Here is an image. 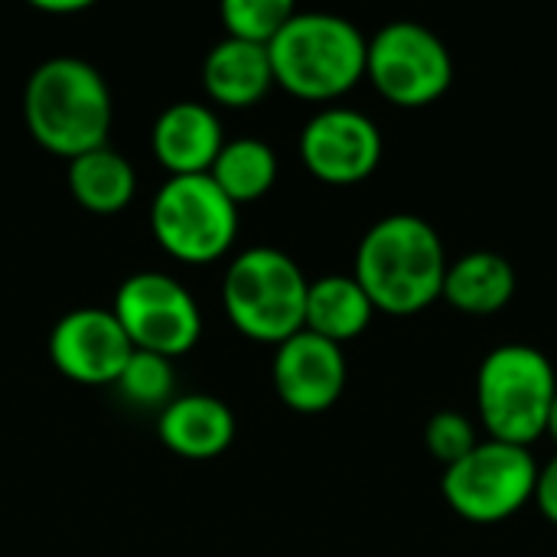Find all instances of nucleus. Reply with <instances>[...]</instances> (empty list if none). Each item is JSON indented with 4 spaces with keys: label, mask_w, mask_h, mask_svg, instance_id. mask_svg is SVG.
Here are the masks:
<instances>
[{
    "label": "nucleus",
    "mask_w": 557,
    "mask_h": 557,
    "mask_svg": "<svg viewBox=\"0 0 557 557\" xmlns=\"http://www.w3.org/2000/svg\"><path fill=\"white\" fill-rule=\"evenodd\" d=\"M476 444H480L476 424L460 411H437L424 428V447L437 463H444V470L463 460Z\"/></svg>",
    "instance_id": "4be33fe9"
},
{
    "label": "nucleus",
    "mask_w": 557,
    "mask_h": 557,
    "mask_svg": "<svg viewBox=\"0 0 557 557\" xmlns=\"http://www.w3.org/2000/svg\"><path fill=\"white\" fill-rule=\"evenodd\" d=\"M88 3H82V0H65V3H36V10H46V13H78V10H85Z\"/></svg>",
    "instance_id": "b1692460"
},
{
    "label": "nucleus",
    "mask_w": 557,
    "mask_h": 557,
    "mask_svg": "<svg viewBox=\"0 0 557 557\" xmlns=\"http://www.w3.org/2000/svg\"><path fill=\"white\" fill-rule=\"evenodd\" d=\"M117 395L134 408H157L163 411L176 398V372L173 362L153 352H131L127 366L114 382Z\"/></svg>",
    "instance_id": "aec40b11"
},
{
    "label": "nucleus",
    "mask_w": 557,
    "mask_h": 557,
    "mask_svg": "<svg viewBox=\"0 0 557 557\" xmlns=\"http://www.w3.org/2000/svg\"><path fill=\"white\" fill-rule=\"evenodd\" d=\"M297 150L307 173L320 183L356 186L382 163V131L369 114L330 104L304 124Z\"/></svg>",
    "instance_id": "9d476101"
},
{
    "label": "nucleus",
    "mask_w": 557,
    "mask_h": 557,
    "mask_svg": "<svg viewBox=\"0 0 557 557\" xmlns=\"http://www.w3.org/2000/svg\"><path fill=\"white\" fill-rule=\"evenodd\" d=\"M441 297L467 317H493L516 297V268L496 251H470L447 264Z\"/></svg>",
    "instance_id": "dca6fc26"
},
{
    "label": "nucleus",
    "mask_w": 557,
    "mask_h": 557,
    "mask_svg": "<svg viewBox=\"0 0 557 557\" xmlns=\"http://www.w3.org/2000/svg\"><path fill=\"white\" fill-rule=\"evenodd\" d=\"M307 287L310 281L290 255L281 248H248L225 268L222 310L245 339L277 349L304 330Z\"/></svg>",
    "instance_id": "20e7f679"
},
{
    "label": "nucleus",
    "mask_w": 557,
    "mask_h": 557,
    "mask_svg": "<svg viewBox=\"0 0 557 557\" xmlns=\"http://www.w3.org/2000/svg\"><path fill=\"white\" fill-rule=\"evenodd\" d=\"M346 352L343 346L320 339L307 330L274 349V392L297 414H320L346 392Z\"/></svg>",
    "instance_id": "f8f14e48"
},
{
    "label": "nucleus",
    "mask_w": 557,
    "mask_h": 557,
    "mask_svg": "<svg viewBox=\"0 0 557 557\" xmlns=\"http://www.w3.org/2000/svg\"><path fill=\"white\" fill-rule=\"evenodd\" d=\"M65 183L72 199L91 215H117L131 206L137 193V173L131 160L108 144L69 160Z\"/></svg>",
    "instance_id": "a211bd4d"
},
{
    "label": "nucleus",
    "mask_w": 557,
    "mask_h": 557,
    "mask_svg": "<svg viewBox=\"0 0 557 557\" xmlns=\"http://www.w3.org/2000/svg\"><path fill=\"white\" fill-rule=\"evenodd\" d=\"M202 88L209 101L222 108H255L268 98L274 88L271 55L268 46L242 42V39H222L209 49L202 62Z\"/></svg>",
    "instance_id": "2eb2a0df"
},
{
    "label": "nucleus",
    "mask_w": 557,
    "mask_h": 557,
    "mask_svg": "<svg viewBox=\"0 0 557 557\" xmlns=\"http://www.w3.org/2000/svg\"><path fill=\"white\" fill-rule=\"evenodd\" d=\"M111 313L137 352H153L170 362L186 356L202 336V313L196 297L176 277L160 271L131 274L117 287Z\"/></svg>",
    "instance_id": "1a4fd4ad"
},
{
    "label": "nucleus",
    "mask_w": 557,
    "mask_h": 557,
    "mask_svg": "<svg viewBox=\"0 0 557 557\" xmlns=\"http://www.w3.org/2000/svg\"><path fill=\"white\" fill-rule=\"evenodd\" d=\"M447 264L437 228L421 215L395 212L362 235L352 277L369 294L375 313L414 317L441 300Z\"/></svg>",
    "instance_id": "f257e3e1"
},
{
    "label": "nucleus",
    "mask_w": 557,
    "mask_h": 557,
    "mask_svg": "<svg viewBox=\"0 0 557 557\" xmlns=\"http://www.w3.org/2000/svg\"><path fill=\"white\" fill-rule=\"evenodd\" d=\"M114 104L104 75L75 55H52L33 69L23 88L29 137L65 160L108 144Z\"/></svg>",
    "instance_id": "f03ea898"
},
{
    "label": "nucleus",
    "mask_w": 557,
    "mask_h": 557,
    "mask_svg": "<svg viewBox=\"0 0 557 557\" xmlns=\"http://www.w3.org/2000/svg\"><path fill=\"white\" fill-rule=\"evenodd\" d=\"M219 13L228 39L271 46V39L284 29V23L297 10L290 0H225Z\"/></svg>",
    "instance_id": "412c9836"
},
{
    "label": "nucleus",
    "mask_w": 557,
    "mask_h": 557,
    "mask_svg": "<svg viewBox=\"0 0 557 557\" xmlns=\"http://www.w3.org/2000/svg\"><path fill=\"white\" fill-rule=\"evenodd\" d=\"M539 463L529 447L480 441L463 460L444 470V503L473 525H499L535 499Z\"/></svg>",
    "instance_id": "0eeeda50"
},
{
    "label": "nucleus",
    "mask_w": 557,
    "mask_h": 557,
    "mask_svg": "<svg viewBox=\"0 0 557 557\" xmlns=\"http://www.w3.org/2000/svg\"><path fill=\"white\" fill-rule=\"evenodd\" d=\"M150 232L157 245L183 264H209L232 251L238 235V206L212 176H166L150 202Z\"/></svg>",
    "instance_id": "423d86ee"
},
{
    "label": "nucleus",
    "mask_w": 557,
    "mask_h": 557,
    "mask_svg": "<svg viewBox=\"0 0 557 557\" xmlns=\"http://www.w3.org/2000/svg\"><path fill=\"white\" fill-rule=\"evenodd\" d=\"M222 144V121L202 101H173L150 127V150L170 176H206Z\"/></svg>",
    "instance_id": "ddd939ff"
},
{
    "label": "nucleus",
    "mask_w": 557,
    "mask_h": 557,
    "mask_svg": "<svg viewBox=\"0 0 557 557\" xmlns=\"http://www.w3.org/2000/svg\"><path fill=\"white\" fill-rule=\"evenodd\" d=\"M557 395L552 359L525 343L496 346L476 372V408L490 441L529 447L545 437Z\"/></svg>",
    "instance_id": "39448f33"
},
{
    "label": "nucleus",
    "mask_w": 557,
    "mask_h": 557,
    "mask_svg": "<svg viewBox=\"0 0 557 557\" xmlns=\"http://www.w3.org/2000/svg\"><path fill=\"white\" fill-rule=\"evenodd\" d=\"M157 437L170 454L183 460H212L232 447L235 414L215 395H176L157 414Z\"/></svg>",
    "instance_id": "4468645a"
},
{
    "label": "nucleus",
    "mask_w": 557,
    "mask_h": 557,
    "mask_svg": "<svg viewBox=\"0 0 557 557\" xmlns=\"http://www.w3.org/2000/svg\"><path fill=\"white\" fill-rule=\"evenodd\" d=\"M209 176L235 206H245L268 196L277 183V153L258 137H235L222 144Z\"/></svg>",
    "instance_id": "6ab92c4d"
},
{
    "label": "nucleus",
    "mask_w": 557,
    "mask_h": 557,
    "mask_svg": "<svg viewBox=\"0 0 557 557\" xmlns=\"http://www.w3.org/2000/svg\"><path fill=\"white\" fill-rule=\"evenodd\" d=\"M366 78L398 108H428L454 85V55L434 29L395 20L369 39Z\"/></svg>",
    "instance_id": "6e6552de"
},
{
    "label": "nucleus",
    "mask_w": 557,
    "mask_h": 557,
    "mask_svg": "<svg viewBox=\"0 0 557 557\" xmlns=\"http://www.w3.org/2000/svg\"><path fill=\"white\" fill-rule=\"evenodd\" d=\"M545 437H552L557 444V395L552 401V411H548V424H545Z\"/></svg>",
    "instance_id": "393cba45"
},
{
    "label": "nucleus",
    "mask_w": 557,
    "mask_h": 557,
    "mask_svg": "<svg viewBox=\"0 0 557 557\" xmlns=\"http://www.w3.org/2000/svg\"><path fill=\"white\" fill-rule=\"evenodd\" d=\"M372 317H375V307L352 274H326V277L310 281L307 310H304L307 333L330 339L336 346H346L369 330Z\"/></svg>",
    "instance_id": "f3484780"
},
{
    "label": "nucleus",
    "mask_w": 557,
    "mask_h": 557,
    "mask_svg": "<svg viewBox=\"0 0 557 557\" xmlns=\"http://www.w3.org/2000/svg\"><path fill=\"white\" fill-rule=\"evenodd\" d=\"M532 503L539 506V512L552 525H557V454L545 467H539V483H535V499Z\"/></svg>",
    "instance_id": "5701e85b"
},
{
    "label": "nucleus",
    "mask_w": 557,
    "mask_h": 557,
    "mask_svg": "<svg viewBox=\"0 0 557 557\" xmlns=\"http://www.w3.org/2000/svg\"><path fill=\"white\" fill-rule=\"evenodd\" d=\"M134 346L117 317L104 307H78L55 320L49 333L52 366L78 385H114Z\"/></svg>",
    "instance_id": "9b49d317"
},
{
    "label": "nucleus",
    "mask_w": 557,
    "mask_h": 557,
    "mask_svg": "<svg viewBox=\"0 0 557 557\" xmlns=\"http://www.w3.org/2000/svg\"><path fill=\"white\" fill-rule=\"evenodd\" d=\"M369 39L336 13H294L271 39L274 85L304 101H336L366 78Z\"/></svg>",
    "instance_id": "7ed1b4c3"
}]
</instances>
